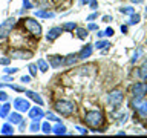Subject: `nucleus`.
Masks as SVG:
<instances>
[{"mask_svg":"<svg viewBox=\"0 0 147 138\" xmlns=\"http://www.w3.org/2000/svg\"><path fill=\"white\" fill-rule=\"evenodd\" d=\"M84 123L87 124L89 127L95 129V127H101L104 124V115L101 110H89V112L84 114Z\"/></svg>","mask_w":147,"mask_h":138,"instance_id":"nucleus-1","label":"nucleus"},{"mask_svg":"<svg viewBox=\"0 0 147 138\" xmlns=\"http://www.w3.org/2000/svg\"><path fill=\"white\" fill-rule=\"evenodd\" d=\"M54 109L57 110L58 114H61L63 117H71V115H74L77 110L75 104L69 100H58L57 103L54 104Z\"/></svg>","mask_w":147,"mask_h":138,"instance_id":"nucleus-2","label":"nucleus"},{"mask_svg":"<svg viewBox=\"0 0 147 138\" xmlns=\"http://www.w3.org/2000/svg\"><path fill=\"white\" fill-rule=\"evenodd\" d=\"M23 25H25V29L29 32L32 37L38 39V37L41 35V25L35 20V18H25Z\"/></svg>","mask_w":147,"mask_h":138,"instance_id":"nucleus-3","label":"nucleus"},{"mask_svg":"<svg viewBox=\"0 0 147 138\" xmlns=\"http://www.w3.org/2000/svg\"><path fill=\"white\" fill-rule=\"evenodd\" d=\"M147 95V83L146 81H136L132 86V97L138 100H142Z\"/></svg>","mask_w":147,"mask_h":138,"instance_id":"nucleus-4","label":"nucleus"},{"mask_svg":"<svg viewBox=\"0 0 147 138\" xmlns=\"http://www.w3.org/2000/svg\"><path fill=\"white\" fill-rule=\"evenodd\" d=\"M14 26H16V18L14 17H9L6 18L2 25H0V40H5L6 37L12 32Z\"/></svg>","mask_w":147,"mask_h":138,"instance_id":"nucleus-5","label":"nucleus"},{"mask_svg":"<svg viewBox=\"0 0 147 138\" xmlns=\"http://www.w3.org/2000/svg\"><path fill=\"white\" fill-rule=\"evenodd\" d=\"M123 100H124V92L121 89H113L107 95V101L112 106H115V108H118V106L123 103Z\"/></svg>","mask_w":147,"mask_h":138,"instance_id":"nucleus-6","label":"nucleus"},{"mask_svg":"<svg viewBox=\"0 0 147 138\" xmlns=\"http://www.w3.org/2000/svg\"><path fill=\"white\" fill-rule=\"evenodd\" d=\"M32 57V52L28 49H23V48H17V49H12L9 52V58L12 60H29Z\"/></svg>","mask_w":147,"mask_h":138,"instance_id":"nucleus-7","label":"nucleus"},{"mask_svg":"<svg viewBox=\"0 0 147 138\" xmlns=\"http://www.w3.org/2000/svg\"><path fill=\"white\" fill-rule=\"evenodd\" d=\"M14 109L17 110V112H28L31 108V103H29V100L28 98H23V97H17L16 100H14Z\"/></svg>","mask_w":147,"mask_h":138,"instance_id":"nucleus-8","label":"nucleus"},{"mask_svg":"<svg viewBox=\"0 0 147 138\" xmlns=\"http://www.w3.org/2000/svg\"><path fill=\"white\" fill-rule=\"evenodd\" d=\"M136 112H138V117L141 120H147V100H141L140 103L136 104Z\"/></svg>","mask_w":147,"mask_h":138,"instance_id":"nucleus-9","label":"nucleus"},{"mask_svg":"<svg viewBox=\"0 0 147 138\" xmlns=\"http://www.w3.org/2000/svg\"><path fill=\"white\" fill-rule=\"evenodd\" d=\"M61 32H63V28H60V26L51 28L49 32H48V35H46V39H48V41H54V40H57L58 37L61 35Z\"/></svg>","mask_w":147,"mask_h":138,"instance_id":"nucleus-10","label":"nucleus"},{"mask_svg":"<svg viewBox=\"0 0 147 138\" xmlns=\"http://www.w3.org/2000/svg\"><path fill=\"white\" fill-rule=\"evenodd\" d=\"M28 114H29L31 120H41L45 117V112L41 110V108H29V110H28Z\"/></svg>","mask_w":147,"mask_h":138,"instance_id":"nucleus-11","label":"nucleus"},{"mask_svg":"<svg viewBox=\"0 0 147 138\" xmlns=\"http://www.w3.org/2000/svg\"><path fill=\"white\" fill-rule=\"evenodd\" d=\"M25 95L28 97V98L29 100H32V101H35L37 104H43V98H41V97L37 94V92H34V91H25Z\"/></svg>","mask_w":147,"mask_h":138,"instance_id":"nucleus-12","label":"nucleus"},{"mask_svg":"<svg viewBox=\"0 0 147 138\" xmlns=\"http://www.w3.org/2000/svg\"><path fill=\"white\" fill-rule=\"evenodd\" d=\"M92 55V45H86L78 54V60H86Z\"/></svg>","mask_w":147,"mask_h":138,"instance_id":"nucleus-13","label":"nucleus"},{"mask_svg":"<svg viewBox=\"0 0 147 138\" xmlns=\"http://www.w3.org/2000/svg\"><path fill=\"white\" fill-rule=\"evenodd\" d=\"M78 62V55L77 54H69L66 57H63V64L64 66H72Z\"/></svg>","mask_w":147,"mask_h":138,"instance_id":"nucleus-14","label":"nucleus"},{"mask_svg":"<svg viewBox=\"0 0 147 138\" xmlns=\"http://www.w3.org/2000/svg\"><path fill=\"white\" fill-rule=\"evenodd\" d=\"M49 63L52 68H60V66H64L63 64V57H60V55H52V57H49Z\"/></svg>","mask_w":147,"mask_h":138,"instance_id":"nucleus-15","label":"nucleus"},{"mask_svg":"<svg viewBox=\"0 0 147 138\" xmlns=\"http://www.w3.org/2000/svg\"><path fill=\"white\" fill-rule=\"evenodd\" d=\"M8 121L9 123H11V124H18V123H20L22 121V115H20V112H17V110H16V112H12V114H8Z\"/></svg>","mask_w":147,"mask_h":138,"instance_id":"nucleus-16","label":"nucleus"},{"mask_svg":"<svg viewBox=\"0 0 147 138\" xmlns=\"http://www.w3.org/2000/svg\"><path fill=\"white\" fill-rule=\"evenodd\" d=\"M52 132L55 133V135H66V133H67L66 126H64V124H61L60 121H57V124L52 127Z\"/></svg>","mask_w":147,"mask_h":138,"instance_id":"nucleus-17","label":"nucleus"},{"mask_svg":"<svg viewBox=\"0 0 147 138\" xmlns=\"http://www.w3.org/2000/svg\"><path fill=\"white\" fill-rule=\"evenodd\" d=\"M34 16L38 17V18H52L54 17V12L46 11V9H38V11L34 12Z\"/></svg>","mask_w":147,"mask_h":138,"instance_id":"nucleus-18","label":"nucleus"},{"mask_svg":"<svg viewBox=\"0 0 147 138\" xmlns=\"http://www.w3.org/2000/svg\"><path fill=\"white\" fill-rule=\"evenodd\" d=\"M0 132H2L3 135H12V133L16 132V131H14V127H12L11 123H6V124H3V126H2Z\"/></svg>","mask_w":147,"mask_h":138,"instance_id":"nucleus-19","label":"nucleus"},{"mask_svg":"<svg viewBox=\"0 0 147 138\" xmlns=\"http://www.w3.org/2000/svg\"><path fill=\"white\" fill-rule=\"evenodd\" d=\"M9 110H11V104L6 101L3 106H0V118H6L8 114H9Z\"/></svg>","mask_w":147,"mask_h":138,"instance_id":"nucleus-20","label":"nucleus"},{"mask_svg":"<svg viewBox=\"0 0 147 138\" xmlns=\"http://www.w3.org/2000/svg\"><path fill=\"white\" fill-rule=\"evenodd\" d=\"M37 68H38L40 72H46V71L49 69V64H48V62H46V60L38 58V60H37Z\"/></svg>","mask_w":147,"mask_h":138,"instance_id":"nucleus-21","label":"nucleus"},{"mask_svg":"<svg viewBox=\"0 0 147 138\" xmlns=\"http://www.w3.org/2000/svg\"><path fill=\"white\" fill-rule=\"evenodd\" d=\"M138 75H140L142 80L147 81V62H144V63H142V66L138 69Z\"/></svg>","mask_w":147,"mask_h":138,"instance_id":"nucleus-22","label":"nucleus"},{"mask_svg":"<svg viewBox=\"0 0 147 138\" xmlns=\"http://www.w3.org/2000/svg\"><path fill=\"white\" fill-rule=\"evenodd\" d=\"M75 29H77V37H78L80 40H86V37L89 35L84 28H75Z\"/></svg>","mask_w":147,"mask_h":138,"instance_id":"nucleus-23","label":"nucleus"},{"mask_svg":"<svg viewBox=\"0 0 147 138\" xmlns=\"http://www.w3.org/2000/svg\"><path fill=\"white\" fill-rule=\"evenodd\" d=\"M107 46H110V43L107 40H96V43H95V48L96 49H106Z\"/></svg>","mask_w":147,"mask_h":138,"instance_id":"nucleus-24","label":"nucleus"},{"mask_svg":"<svg viewBox=\"0 0 147 138\" xmlns=\"http://www.w3.org/2000/svg\"><path fill=\"white\" fill-rule=\"evenodd\" d=\"M29 131H31L32 133H35V132L40 131V120H32V124H31Z\"/></svg>","mask_w":147,"mask_h":138,"instance_id":"nucleus-25","label":"nucleus"},{"mask_svg":"<svg viewBox=\"0 0 147 138\" xmlns=\"http://www.w3.org/2000/svg\"><path fill=\"white\" fill-rule=\"evenodd\" d=\"M141 20V17H140V14H136V12H133L132 16H130V20H129V25H138Z\"/></svg>","mask_w":147,"mask_h":138,"instance_id":"nucleus-26","label":"nucleus"},{"mask_svg":"<svg viewBox=\"0 0 147 138\" xmlns=\"http://www.w3.org/2000/svg\"><path fill=\"white\" fill-rule=\"evenodd\" d=\"M142 55V48H138L135 52H133V55H132V60L130 62L132 63H135V62H138V60H140V57Z\"/></svg>","mask_w":147,"mask_h":138,"instance_id":"nucleus-27","label":"nucleus"},{"mask_svg":"<svg viewBox=\"0 0 147 138\" xmlns=\"http://www.w3.org/2000/svg\"><path fill=\"white\" fill-rule=\"evenodd\" d=\"M41 131H43V133H46V135L52 132V126H51V123H49V121H46V123L41 124Z\"/></svg>","mask_w":147,"mask_h":138,"instance_id":"nucleus-28","label":"nucleus"},{"mask_svg":"<svg viewBox=\"0 0 147 138\" xmlns=\"http://www.w3.org/2000/svg\"><path fill=\"white\" fill-rule=\"evenodd\" d=\"M61 28H63V31H74L77 28V25L74 22H67V23H64Z\"/></svg>","mask_w":147,"mask_h":138,"instance_id":"nucleus-29","label":"nucleus"},{"mask_svg":"<svg viewBox=\"0 0 147 138\" xmlns=\"http://www.w3.org/2000/svg\"><path fill=\"white\" fill-rule=\"evenodd\" d=\"M119 11H121V14H126V16H132V14L135 12V9H133L132 6H123Z\"/></svg>","mask_w":147,"mask_h":138,"instance_id":"nucleus-30","label":"nucleus"},{"mask_svg":"<svg viewBox=\"0 0 147 138\" xmlns=\"http://www.w3.org/2000/svg\"><path fill=\"white\" fill-rule=\"evenodd\" d=\"M29 74H31V77H37V71H38V68H37V64L35 63H31L29 64Z\"/></svg>","mask_w":147,"mask_h":138,"instance_id":"nucleus-31","label":"nucleus"},{"mask_svg":"<svg viewBox=\"0 0 147 138\" xmlns=\"http://www.w3.org/2000/svg\"><path fill=\"white\" fill-rule=\"evenodd\" d=\"M46 118H48L49 121H60V118L57 117V115H54L52 112H48V114H46Z\"/></svg>","mask_w":147,"mask_h":138,"instance_id":"nucleus-32","label":"nucleus"},{"mask_svg":"<svg viewBox=\"0 0 147 138\" xmlns=\"http://www.w3.org/2000/svg\"><path fill=\"white\" fill-rule=\"evenodd\" d=\"M9 63H11V58L9 57H2L0 58V64H3V66H8Z\"/></svg>","mask_w":147,"mask_h":138,"instance_id":"nucleus-33","label":"nucleus"},{"mask_svg":"<svg viewBox=\"0 0 147 138\" xmlns=\"http://www.w3.org/2000/svg\"><path fill=\"white\" fill-rule=\"evenodd\" d=\"M3 71H5V74H9V75H11V74H16L18 69L17 68H5Z\"/></svg>","mask_w":147,"mask_h":138,"instance_id":"nucleus-34","label":"nucleus"},{"mask_svg":"<svg viewBox=\"0 0 147 138\" xmlns=\"http://www.w3.org/2000/svg\"><path fill=\"white\" fill-rule=\"evenodd\" d=\"M38 5H40V6H45V8H49L51 2H49V0H38Z\"/></svg>","mask_w":147,"mask_h":138,"instance_id":"nucleus-35","label":"nucleus"},{"mask_svg":"<svg viewBox=\"0 0 147 138\" xmlns=\"http://www.w3.org/2000/svg\"><path fill=\"white\" fill-rule=\"evenodd\" d=\"M0 101H8V94L5 91H0Z\"/></svg>","mask_w":147,"mask_h":138,"instance_id":"nucleus-36","label":"nucleus"},{"mask_svg":"<svg viewBox=\"0 0 147 138\" xmlns=\"http://www.w3.org/2000/svg\"><path fill=\"white\" fill-rule=\"evenodd\" d=\"M87 29L89 31H98V26H96L95 23H89V25H87Z\"/></svg>","mask_w":147,"mask_h":138,"instance_id":"nucleus-37","label":"nucleus"},{"mask_svg":"<svg viewBox=\"0 0 147 138\" xmlns=\"http://www.w3.org/2000/svg\"><path fill=\"white\" fill-rule=\"evenodd\" d=\"M75 129H77V131L81 133V135H86V133H89V132H87V129H84V127H80V126H77Z\"/></svg>","mask_w":147,"mask_h":138,"instance_id":"nucleus-38","label":"nucleus"},{"mask_svg":"<svg viewBox=\"0 0 147 138\" xmlns=\"http://www.w3.org/2000/svg\"><path fill=\"white\" fill-rule=\"evenodd\" d=\"M23 6H25V9H31L32 5H31L29 0H23Z\"/></svg>","mask_w":147,"mask_h":138,"instance_id":"nucleus-39","label":"nucleus"},{"mask_svg":"<svg viewBox=\"0 0 147 138\" xmlns=\"http://www.w3.org/2000/svg\"><path fill=\"white\" fill-rule=\"evenodd\" d=\"M104 35H107V37H112V35H113V29H112V28H107V29L104 31Z\"/></svg>","mask_w":147,"mask_h":138,"instance_id":"nucleus-40","label":"nucleus"},{"mask_svg":"<svg viewBox=\"0 0 147 138\" xmlns=\"http://www.w3.org/2000/svg\"><path fill=\"white\" fill-rule=\"evenodd\" d=\"M31 81V75H23L22 77V83H29Z\"/></svg>","mask_w":147,"mask_h":138,"instance_id":"nucleus-41","label":"nucleus"},{"mask_svg":"<svg viewBox=\"0 0 147 138\" xmlns=\"http://www.w3.org/2000/svg\"><path fill=\"white\" fill-rule=\"evenodd\" d=\"M89 5H90V8H92V9H96V6H98V3H96V0H90V2H89Z\"/></svg>","mask_w":147,"mask_h":138,"instance_id":"nucleus-42","label":"nucleus"},{"mask_svg":"<svg viewBox=\"0 0 147 138\" xmlns=\"http://www.w3.org/2000/svg\"><path fill=\"white\" fill-rule=\"evenodd\" d=\"M96 17H98V14H96V12H94V14H90V16H89V17H87V22H90V20H94V18H96Z\"/></svg>","mask_w":147,"mask_h":138,"instance_id":"nucleus-43","label":"nucleus"},{"mask_svg":"<svg viewBox=\"0 0 147 138\" xmlns=\"http://www.w3.org/2000/svg\"><path fill=\"white\" fill-rule=\"evenodd\" d=\"M103 22H104V23L112 22V16H104V17H103Z\"/></svg>","mask_w":147,"mask_h":138,"instance_id":"nucleus-44","label":"nucleus"},{"mask_svg":"<svg viewBox=\"0 0 147 138\" xmlns=\"http://www.w3.org/2000/svg\"><path fill=\"white\" fill-rule=\"evenodd\" d=\"M127 29H129V28H127V25H121V32H124V34H126V32H127Z\"/></svg>","mask_w":147,"mask_h":138,"instance_id":"nucleus-45","label":"nucleus"},{"mask_svg":"<svg viewBox=\"0 0 147 138\" xmlns=\"http://www.w3.org/2000/svg\"><path fill=\"white\" fill-rule=\"evenodd\" d=\"M96 37H98V39H103V37H104V32H103V31H98V32H96Z\"/></svg>","mask_w":147,"mask_h":138,"instance_id":"nucleus-46","label":"nucleus"},{"mask_svg":"<svg viewBox=\"0 0 147 138\" xmlns=\"http://www.w3.org/2000/svg\"><path fill=\"white\" fill-rule=\"evenodd\" d=\"M130 2H132V3H135V5H138V3H142L144 0H130Z\"/></svg>","mask_w":147,"mask_h":138,"instance_id":"nucleus-47","label":"nucleus"},{"mask_svg":"<svg viewBox=\"0 0 147 138\" xmlns=\"http://www.w3.org/2000/svg\"><path fill=\"white\" fill-rule=\"evenodd\" d=\"M90 0H81V5H89Z\"/></svg>","mask_w":147,"mask_h":138,"instance_id":"nucleus-48","label":"nucleus"},{"mask_svg":"<svg viewBox=\"0 0 147 138\" xmlns=\"http://www.w3.org/2000/svg\"><path fill=\"white\" fill-rule=\"evenodd\" d=\"M3 78H5V80H6V81H9V80H12V77H9V74H8L6 77H3Z\"/></svg>","mask_w":147,"mask_h":138,"instance_id":"nucleus-49","label":"nucleus"}]
</instances>
